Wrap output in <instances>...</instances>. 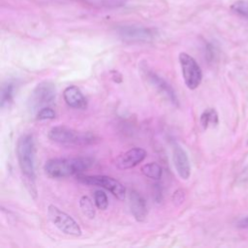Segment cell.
I'll list each match as a JSON object with an SVG mask.
<instances>
[{"label": "cell", "mask_w": 248, "mask_h": 248, "mask_svg": "<svg viewBox=\"0 0 248 248\" xmlns=\"http://www.w3.org/2000/svg\"><path fill=\"white\" fill-rule=\"evenodd\" d=\"M93 164L94 160L90 157L54 158L46 162L44 170L50 177L62 178L78 174L92 167Z\"/></svg>", "instance_id": "6da1fadb"}, {"label": "cell", "mask_w": 248, "mask_h": 248, "mask_svg": "<svg viewBox=\"0 0 248 248\" xmlns=\"http://www.w3.org/2000/svg\"><path fill=\"white\" fill-rule=\"evenodd\" d=\"M16 157L22 175L28 180L35 178V143L32 135L25 134L16 142Z\"/></svg>", "instance_id": "7a4b0ae2"}, {"label": "cell", "mask_w": 248, "mask_h": 248, "mask_svg": "<svg viewBox=\"0 0 248 248\" xmlns=\"http://www.w3.org/2000/svg\"><path fill=\"white\" fill-rule=\"evenodd\" d=\"M47 137L52 141L61 143V144H88L94 141L95 136L91 133H82L76 131L67 126H55L52 127Z\"/></svg>", "instance_id": "3957f363"}, {"label": "cell", "mask_w": 248, "mask_h": 248, "mask_svg": "<svg viewBox=\"0 0 248 248\" xmlns=\"http://www.w3.org/2000/svg\"><path fill=\"white\" fill-rule=\"evenodd\" d=\"M56 95V89L53 82L49 80L41 81L36 85L30 94L28 108L31 111H39L41 108L51 104Z\"/></svg>", "instance_id": "277c9868"}, {"label": "cell", "mask_w": 248, "mask_h": 248, "mask_svg": "<svg viewBox=\"0 0 248 248\" xmlns=\"http://www.w3.org/2000/svg\"><path fill=\"white\" fill-rule=\"evenodd\" d=\"M47 216L50 222L60 232L74 236H79L81 234V229L75 221V219L66 212L59 209L57 206L53 204L48 205Z\"/></svg>", "instance_id": "5b68a950"}, {"label": "cell", "mask_w": 248, "mask_h": 248, "mask_svg": "<svg viewBox=\"0 0 248 248\" xmlns=\"http://www.w3.org/2000/svg\"><path fill=\"white\" fill-rule=\"evenodd\" d=\"M78 181L83 183L85 185H96L101 186L107 190H108L114 197L118 200H125L126 198V189L125 187L116 179L107 175H84L78 174Z\"/></svg>", "instance_id": "8992f818"}, {"label": "cell", "mask_w": 248, "mask_h": 248, "mask_svg": "<svg viewBox=\"0 0 248 248\" xmlns=\"http://www.w3.org/2000/svg\"><path fill=\"white\" fill-rule=\"evenodd\" d=\"M179 64L184 83L189 89H196L202 82V73L197 61L188 53L180 52Z\"/></svg>", "instance_id": "52a82bcc"}, {"label": "cell", "mask_w": 248, "mask_h": 248, "mask_svg": "<svg viewBox=\"0 0 248 248\" xmlns=\"http://www.w3.org/2000/svg\"><path fill=\"white\" fill-rule=\"evenodd\" d=\"M140 71L143 76V78H145L147 80V82L150 84V86H152L159 94H161L163 97H165L172 105H174V106L178 105V99L176 97V94L169 82H167L163 78L158 76L153 71L149 70L146 66H144V67L141 66Z\"/></svg>", "instance_id": "ba28073f"}, {"label": "cell", "mask_w": 248, "mask_h": 248, "mask_svg": "<svg viewBox=\"0 0 248 248\" xmlns=\"http://www.w3.org/2000/svg\"><path fill=\"white\" fill-rule=\"evenodd\" d=\"M118 35L132 42H150L157 36V31L153 28L140 25H122L117 28Z\"/></svg>", "instance_id": "9c48e42d"}, {"label": "cell", "mask_w": 248, "mask_h": 248, "mask_svg": "<svg viewBox=\"0 0 248 248\" xmlns=\"http://www.w3.org/2000/svg\"><path fill=\"white\" fill-rule=\"evenodd\" d=\"M171 153L173 166L177 174L183 180H187L191 174V165L186 151L178 143H173Z\"/></svg>", "instance_id": "30bf717a"}, {"label": "cell", "mask_w": 248, "mask_h": 248, "mask_svg": "<svg viewBox=\"0 0 248 248\" xmlns=\"http://www.w3.org/2000/svg\"><path fill=\"white\" fill-rule=\"evenodd\" d=\"M146 157V151L140 147H134L122 153L116 158L115 165L120 170H127L136 167Z\"/></svg>", "instance_id": "8fae6325"}, {"label": "cell", "mask_w": 248, "mask_h": 248, "mask_svg": "<svg viewBox=\"0 0 248 248\" xmlns=\"http://www.w3.org/2000/svg\"><path fill=\"white\" fill-rule=\"evenodd\" d=\"M63 98L65 103L73 108L84 109L87 107L86 98L83 96L80 89L75 85H70L64 89Z\"/></svg>", "instance_id": "7c38bea8"}, {"label": "cell", "mask_w": 248, "mask_h": 248, "mask_svg": "<svg viewBox=\"0 0 248 248\" xmlns=\"http://www.w3.org/2000/svg\"><path fill=\"white\" fill-rule=\"evenodd\" d=\"M129 205L131 212L137 221H143L147 215V206L143 197L137 191L129 193Z\"/></svg>", "instance_id": "4fadbf2b"}, {"label": "cell", "mask_w": 248, "mask_h": 248, "mask_svg": "<svg viewBox=\"0 0 248 248\" xmlns=\"http://www.w3.org/2000/svg\"><path fill=\"white\" fill-rule=\"evenodd\" d=\"M15 92V85L11 81H7L2 85L1 88V98H0V106L2 108L9 107L13 101Z\"/></svg>", "instance_id": "5bb4252c"}, {"label": "cell", "mask_w": 248, "mask_h": 248, "mask_svg": "<svg viewBox=\"0 0 248 248\" xmlns=\"http://www.w3.org/2000/svg\"><path fill=\"white\" fill-rule=\"evenodd\" d=\"M218 124V113L214 108L205 109L201 115V125L203 129L215 127Z\"/></svg>", "instance_id": "9a60e30c"}, {"label": "cell", "mask_w": 248, "mask_h": 248, "mask_svg": "<svg viewBox=\"0 0 248 248\" xmlns=\"http://www.w3.org/2000/svg\"><path fill=\"white\" fill-rule=\"evenodd\" d=\"M141 172L152 179H160L162 176V168L154 162L145 164L141 167Z\"/></svg>", "instance_id": "2e32d148"}, {"label": "cell", "mask_w": 248, "mask_h": 248, "mask_svg": "<svg viewBox=\"0 0 248 248\" xmlns=\"http://www.w3.org/2000/svg\"><path fill=\"white\" fill-rule=\"evenodd\" d=\"M79 207H80L82 213L86 217H88L89 219L94 218V216H95V208H94L92 201L88 197L83 196V197L80 198V200H79Z\"/></svg>", "instance_id": "e0dca14e"}, {"label": "cell", "mask_w": 248, "mask_h": 248, "mask_svg": "<svg viewBox=\"0 0 248 248\" xmlns=\"http://www.w3.org/2000/svg\"><path fill=\"white\" fill-rule=\"evenodd\" d=\"M94 202L98 209L105 210L108 205V201L106 193L101 190H97L94 193Z\"/></svg>", "instance_id": "ac0fdd59"}, {"label": "cell", "mask_w": 248, "mask_h": 248, "mask_svg": "<svg viewBox=\"0 0 248 248\" xmlns=\"http://www.w3.org/2000/svg\"><path fill=\"white\" fill-rule=\"evenodd\" d=\"M231 8L235 14L248 18V1H244V0L236 1L232 5Z\"/></svg>", "instance_id": "d6986e66"}, {"label": "cell", "mask_w": 248, "mask_h": 248, "mask_svg": "<svg viewBox=\"0 0 248 248\" xmlns=\"http://www.w3.org/2000/svg\"><path fill=\"white\" fill-rule=\"evenodd\" d=\"M53 118H55V111L48 107H45L37 111V119L39 120H47Z\"/></svg>", "instance_id": "ffe728a7"}, {"label": "cell", "mask_w": 248, "mask_h": 248, "mask_svg": "<svg viewBox=\"0 0 248 248\" xmlns=\"http://www.w3.org/2000/svg\"><path fill=\"white\" fill-rule=\"evenodd\" d=\"M184 200V194L181 190H177L173 193V196H172V201L175 204H180Z\"/></svg>", "instance_id": "44dd1931"}, {"label": "cell", "mask_w": 248, "mask_h": 248, "mask_svg": "<svg viewBox=\"0 0 248 248\" xmlns=\"http://www.w3.org/2000/svg\"><path fill=\"white\" fill-rule=\"evenodd\" d=\"M246 226H247V227H248V219H247V220H246Z\"/></svg>", "instance_id": "7402d4cb"}]
</instances>
